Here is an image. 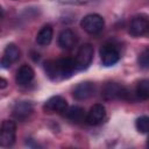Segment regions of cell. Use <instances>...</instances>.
Returning a JSON list of instances; mask_svg holds the SVG:
<instances>
[{
    "mask_svg": "<svg viewBox=\"0 0 149 149\" xmlns=\"http://www.w3.org/2000/svg\"><path fill=\"white\" fill-rule=\"evenodd\" d=\"M44 70L47 76L52 80H62L69 78L76 68L74 58H59L47 61L44 63Z\"/></svg>",
    "mask_w": 149,
    "mask_h": 149,
    "instance_id": "cell-1",
    "label": "cell"
},
{
    "mask_svg": "<svg viewBox=\"0 0 149 149\" xmlns=\"http://www.w3.org/2000/svg\"><path fill=\"white\" fill-rule=\"evenodd\" d=\"M80 26L87 34L97 35L100 31H102L105 27V21L102 16H100L99 14H88L83 17Z\"/></svg>",
    "mask_w": 149,
    "mask_h": 149,
    "instance_id": "cell-2",
    "label": "cell"
},
{
    "mask_svg": "<svg viewBox=\"0 0 149 149\" xmlns=\"http://www.w3.org/2000/svg\"><path fill=\"white\" fill-rule=\"evenodd\" d=\"M102 97L106 100H125L128 97V91L118 83H107L102 88Z\"/></svg>",
    "mask_w": 149,
    "mask_h": 149,
    "instance_id": "cell-3",
    "label": "cell"
},
{
    "mask_svg": "<svg viewBox=\"0 0 149 149\" xmlns=\"http://www.w3.org/2000/svg\"><path fill=\"white\" fill-rule=\"evenodd\" d=\"M93 55H94V49L91 44L86 43L83 44L78 52L77 56L74 57V62H76V68L77 70H84L86 68L90 66V64L92 63L93 59Z\"/></svg>",
    "mask_w": 149,
    "mask_h": 149,
    "instance_id": "cell-4",
    "label": "cell"
},
{
    "mask_svg": "<svg viewBox=\"0 0 149 149\" xmlns=\"http://www.w3.org/2000/svg\"><path fill=\"white\" fill-rule=\"evenodd\" d=\"M15 135H16L15 122L10 120H5L0 129V146L10 147L15 142Z\"/></svg>",
    "mask_w": 149,
    "mask_h": 149,
    "instance_id": "cell-5",
    "label": "cell"
},
{
    "mask_svg": "<svg viewBox=\"0 0 149 149\" xmlns=\"http://www.w3.org/2000/svg\"><path fill=\"white\" fill-rule=\"evenodd\" d=\"M100 58L105 66H112L115 63H118L120 54L113 44H105L100 49Z\"/></svg>",
    "mask_w": 149,
    "mask_h": 149,
    "instance_id": "cell-6",
    "label": "cell"
},
{
    "mask_svg": "<svg viewBox=\"0 0 149 149\" xmlns=\"http://www.w3.org/2000/svg\"><path fill=\"white\" fill-rule=\"evenodd\" d=\"M105 116H106L105 106L101 105V104H95L87 112L85 121L91 126H97V125H99V123H101L104 121Z\"/></svg>",
    "mask_w": 149,
    "mask_h": 149,
    "instance_id": "cell-7",
    "label": "cell"
},
{
    "mask_svg": "<svg viewBox=\"0 0 149 149\" xmlns=\"http://www.w3.org/2000/svg\"><path fill=\"white\" fill-rule=\"evenodd\" d=\"M149 31V21L143 16H135L129 24V34L139 37Z\"/></svg>",
    "mask_w": 149,
    "mask_h": 149,
    "instance_id": "cell-8",
    "label": "cell"
},
{
    "mask_svg": "<svg viewBox=\"0 0 149 149\" xmlns=\"http://www.w3.org/2000/svg\"><path fill=\"white\" fill-rule=\"evenodd\" d=\"M94 91H95V85L93 83L83 81V83H79L73 88L72 94L77 100H86L94 94Z\"/></svg>",
    "mask_w": 149,
    "mask_h": 149,
    "instance_id": "cell-9",
    "label": "cell"
},
{
    "mask_svg": "<svg viewBox=\"0 0 149 149\" xmlns=\"http://www.w3.org/2000/svg\"><path fill=\"white\" fill-rule=\"evenodd\" d=\"M20 55H21V52H20L19 48L15 44H13V43L8 44L6 47V49H5L3 56L1 58V65H2V68L3 69H8L12 63L19 61Z\"/></svg>",
    "mask_w": 149,
    "mask_h": 149,
    "instance_id": "cell-10",
    "label": "cell"
},
{
    "mask_svg": "<svg viewBox=\"0 0 149 149\" xmlns=\"http://www.w3.org/2000/svg\"><path fill=\"white\" fill-rule=\"evenodd\" d=\"M44 109H47L48 112H56V113L65 112L68 109V102L63 97L54 95L45 101Z\"/></svg>",
    "mask_w": 149,
    "mask_h": 149,
    "instance_id": "cell-11",
    "label": "cell"
},
{
    "mask_svg": "<svg viewBox=\"0 0 149 149\" xmlns=\"http://www.w3.org/2000/svg\"><path fill=\"white\" fill-rule=\"evenodd\" d=\"M33 113V105L29 101H19L13 107V115L17 120H24Z\"/></svg>",
    "mask_w": 149,
    "mask_h": 149,
    "instance_id": "cell-12",
    "label": "cell"
},
{
    "mask_svg": "<svg viewBox=\"0 0 149 149\" xmlns=\"http://www.w3.org/2000/svg\"><path fill=\"white\" fill-rule=\"evenodd\" d=\"M77 43V35L71 29H64L58 35V44L63 49H71Z\"/></svg>",
    "mask_w": 149,
    "mask_h": 149,
    "instance_id": "cell-13",
    "label": "cell"
},
{
    "mask_svg": "<svg viewBox=\"0 0 149 149\" xmlns=\"http://www.w3.org/2000/svg\"><path fill=\"white\" fill-rule=\"evenodd\" d=\"M34 76H35V72L31 69V66H29L27 64H23L17 70L15 79H16V83L19 85H27L34 79Z\"/></svg>",
    "mask_w": 149,
    "mask_h": 149,
    "instance_id": "cell-14",
    "label": "cell"
},
{
    "mask_svg": "<svg viewBox=\"0 0 149 149\" xmlns=\"http://www.w3.org/2000/svg\"><path fill=\"white\" fill-rule=\"evenodd\" d=\"M52 36H54V30H52V27L51 26H44L37 34L36 36V42L37 44L40 45H48L51 40H52Z\"/></svg>",
    "mask_w": 149,
    "mask_h": 149,
    "instance_id": "cell-15",
    "label": "cell"
},
{
    "mask_svg": "<svg viewBox=\"0 0 149 149\" xmlns=\"http://www.w3.org/2000/svg\"><path fill=\"white\" fill-rule=\"evenodd\" d=\"M65 112H66V118L73 122H80L84 120V118H86L84 108L79 106H71Z\"/></svg>",
    "mask_w": 149,
    "mask_h": 149,
    "instance_id": "cell-16",
    "label": "cell"
},
{
    "mask_svg": "<svg viewBox=\"0 0 149 149\" xmlns=\"http://www.w3.org/2000/svg\"><path fill=\"white\" fill-rule=\"evenodd\" d=\"M136 95L142 100L149 99V79H142L137 83Z\"/></svg>",
    "mask_w": 149,
    "mask_h": 149,
    "instance_id": "cell-17",
    "label": "cell"
},
{
    "mask_svg": "<svg viewBox=\"0 0 149 149\" xmlns=\"http://www.w3.org/2000/svg\"><path fill=\"white\" fill-rule=\"evenodd\" d=\"M136 128L142 134H149V116H141L135 122Z\"/></svg>",
    "mask_w": 149,
    "mask_h": 149,
    "instance_id": "cell-18",
    "label": "cell"
},
{
    "mask_svg": "<svg viewBox=\"0 0 149 149\" xmlns=\"http://www.w3.org/2000/svg\"><path fill=\"white\" fill-rule=\"evenodd\" d=\"M137 62H139V65H140L141 68H143V69L149 68V48L144 49V50L139 55Z\"/></svg>",
    "mask_w": 149,
    "mask_h": 149,
    "instance_id": "cell-19",
    "label": "cell"
},
{
    "mask_svg": "<svg viewBox=\"0 0 149 149\" xmlns=\"http://www.w3.org/2000/svg\"><path fill=\"white\" fill-rule=\"evenodd\" d=\"M6 85H7V81H6V79L1 78V79H0V88H5V87H6Z\"/></svg>",
    "mask_w": 149,
    "mask_h": 149,
    "instance_id": "cell-20",
    "label": "cell"
}]
</instances>
